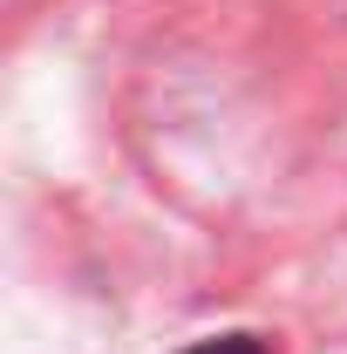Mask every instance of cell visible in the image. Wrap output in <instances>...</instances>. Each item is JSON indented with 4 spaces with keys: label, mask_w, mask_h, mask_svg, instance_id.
Masks as SVG:
<instances>
[{
    "label": "cell",
    "mask_w": 347,
    "mask_h": 354,
    "mask_svg": "<svg viewBox=\"0 0 347 354\" xmlns=\"http://www.w3.org/2000/svg\"><path fill=\"white\" fill-rule=\"evenodd\" d=\"M184 354H265V341H252V334H212V341H191Z\"/></svg>",
    "instance_id": "1"
}]
</instances>
